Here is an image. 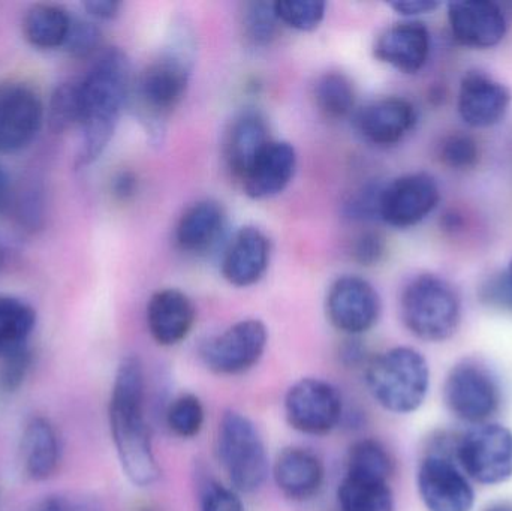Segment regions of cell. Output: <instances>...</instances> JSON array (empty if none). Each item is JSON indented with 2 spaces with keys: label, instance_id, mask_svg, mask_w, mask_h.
<instances>
[{
  "label": "cell",
  "instance_id": "d590c367",
  "mask_svg": "<svg viewBox=\"0 0 512 511\" xmlns=\"http://www.w3.org/2000/svg\"><path fill=\"white\" fill-rule=\"evenodd\" d=\"M478 296L489 308L512 312V258L504 269L493 273L481 284Z\"/></svg>",
  "mask_w": 512,
  "mask_h": 511
},
{
  "label": "cell",
  "instance_id": "83f0119b",
  "mask_svg": "<svg viewBox=\"0 0 512 511\" xmlns=\"http://www.w3.org/2000/svg\"><path fill=\"white\" fill-rule=\"evenodd\" d=\"M339 511H394L390 483L345 476L337 489Z\"/></svg>",
  "mask_w": 512,
  "mask_h": 511
},
{
  "label": "cell",
  "instance_id": "5bb4252c",
  "mask_svg": "<svg viewBox=\"0 0 512 511\" xmlns=\"http://www.w3.org/2000/svg\"><path fill=\"white\" fill-rule=\"evenodd\" d=\"M418 492L429 511H471L475 492L468 477L438 452L429 453L418 468Z\"/></svg>",
  "mask_w": 512,
  "mask_h": 511
},
{
  "label": "cell",
  "instance_id": "c3c4849f",
  "mask_svg": "<svg viewBox=\"0 0 512 511\" xmlns=\"http://www.w3.org/2000/svg\"><path fill=\"white\" fill-rule=\"evenodd\" d=\"M3 261H5V251H3L2 245H0V267H2Z\"/></svg>",
  "mask_w": 512,
  "mask_h": 511
},
{
  "label": "cell",
  "instance_id": "9c48e42d",
  "mask_svg": "<svg viewBox=\"0 0 512 511\" xmlns=\"http://www.w3.org/2000/svg\"><path fill=\"white\" fill-rule=\"evenodd\" d=\"M283 407L292 429L315 437L330 434L343 414L339 390L319 378H303L289 387Z\"/></svg>",
  "mask_w": 512,
  "mask_h": 511
},
{
  "label": "cell",
  "instance_id": "836d02e7",
  "mask_svg": "<svg viewBox=\"0 0 512 511\" xmlns=\"http://www.w3.org/2000/svg\"><path fill=\"white\" fill-rule=\"evenodd\" d=\"M274 11L280 23L300 32H312L324 20L325 3L319 0H279L274 2Z\"/></svg>",
  "mask_w": 512,
  "mask_h": 511
},
{
  "label": "cell",
  "instance_id": "7c38bea8",
  "mask_svg": "<svg viewBox=\"0 0 512 511\" xmlns=\"http://www.w3.org/2000/svg\"><path fill=\"white\" fill-rule=\"evenodd\" d=\"M41 96L29 84H0V153L26 149L38 137L44 123Z\"/></svg>",
  "mask_w": 512,
  "mask_h": 511
},
{
  "label": "cell",
  "instance_id": "8992f818",
  "mask_svg": "<svg viewBox=\"0 0 512 511\" xmlns=\"http://www.w3.org/2000/svg\"><path fill=\"white\" fill-rule=\"evenodd\" d=\"M219 462L234 491L252 494L268 477L270 462L258 428L245 414L227 411L216 440Z\"/></svg>",
  "mask_w": 512,
  "mask_h": 511
},
{
  "label": "cell",
  "instance_id": "f35d334b",
  "mask_svg": "<svg viewBox=\"0 0 512 511\" xmlns=\"http://www.w3.org/2000/svg\"><path fill=\"white\" fill-rule=\"evenodd\" d=\"M200 511H245L239 492L233 488L207 482L201 492Z\"/></svg>",
  "mask_w": 512,
  "mask_h": 511
},
{
  "label": "cell",
  "instance_id": "4fadbf2b",
  "mask_svg": "<svg viewBox=\"0 0 512 511\" xmlns=\"http://www.w3.org/2000/svg\"><path fill=\"white\" fill-rule=\"evenodd\" d=\"M328 320L349 336L363 335L381 317V297L372 284L360 276H342L327 294Z\"/></svg>",
  "mask_w": 512,
  "mask_h": 511
},
{
  "label": "cell",
  "instance_id": "30bf717a",
  "mask_svg": "<svg viewBox=\"0 0 512 511\" xmlns=\"http://www.w3.org/2000/svg\"><path fill=\"white\" fill-rule=\"evenodd\" d=\"M441 201L435 177L427 173H409L382 186L378 200V218L390 227L412 228L432 215Z\"/></svg>",
  "mask_w": 512,
  "mask_h": 511
},
{
  "label": "cell",
  "instance_id": "d6a6232c",
  "mask_svg": "<svg viewBox=\"0 0 512 511\" xmlns=\"http://www.w3.org/2000/svg\"><path fill=\"white\" fill-rule=\"evenodd\" d=\"M204 413L203 402L192 393H183L171 402L167 411V425L170 431L179 438L191 440L203 431Z\"/></svg>",
  "mask_w": 512,
  "mask_h": 511
},
{
  "label": "cell",
  "instance_id": "bcb514c9",
  "mask_svg": "<svg viewBox=\"0 0 512 511\" xmlns=\"http://www.w3.org/2000/svg\"><path fill=\"white\" fill-rule=\"evenodd\" d=\"M9 182L5 171L0 168V209L5 206L6 198H8Z\"/></svg>",
  "mask_w": 512,
  "mask_h": 511
},
{
  "label": "cell",
  "instance_id": "7402d4cb",
  "mask_svg": "<svg viewBox=\"0 0 512 511\" xmlns=\"http://www.w3.org/2000/svg\"><path fill=\"white\" fill-rule=\"evenodd\" d=\"M268 263L270 240L259 228L243 227L225 249L222 275L234 287H251L265 275Z\"/></svg>",
  "mask_w": 512,
  "mask_h": 511
},
{
  "label": "cell",
  "instance_id": "b9f144b4",
  "mask_svg": "<svg viewBox=\"0 0 512 511\" xmlns=\"http://www.w3.org/2000/svg\"><path fill=\"white\" fill-rule=\"evenodd\" d=\"M83 8L96 20H114L119 17L122 3L113 0H89L83 3Z\"/></svg>",
  "mask_w": 512,
  "mask_h": 511
},
{
  "label": "cell",
  "instance_id": "e575fe53",
  "mask_svg": "<svg viewBox=\"0 0 512 511\" xmlns=\"http://www.w3.org/2000/svg\"><path fill=\"white\" fill-rule=\"evenodd\" d=\"M439 158L451 170H472L480 164V144L471 135L454 132L442 140Z\"/></svg>",
  "mask_w": 512,
  "mask_h": 511
},
{
  "label": "cell",
  "instance_id": "8fae6325",
  "mask_svg": "<svg viewBox=\"0 0 512 511\" xmlns=\"http://www.w3.org/2000/svg\"><path fill=\"white\" fill-rule=\"evenodd\" d=\"M444 398L457 419L472 425H484L501 405L495 378L475 363H462L451 369L445 381Z\"/></svg>",
  "mask_w": 512,
  "mask_h": 511
},
{
  "label": "cell",
  "instance_id": "7a4b0ae2",
  "mask_svg": "<svg viewBox=\"0 0 512 511\" xmlns=\"http://www.w3.org/2000/svg\"><path fill=\"white\" fill-rule=\"evenodd\" d=\"M80 86L83 137L77 159L80 167H86L98 161L107 149L131 95V62L125 51L117 47L102 50Z\"/></svg>",
  "mask_w": 512,
  "mask_h": 511
},
{
  "label": "cell",
  "instance_id": "1f68e13d",
  "mask_svg": "<svg viewBox=\"0 0 512 511\" xmlns=\"http://www.w3.org/2000/svg\"><path fill=\"white\" fill-rule=\"evenodd\" d=\"M243 36L255 47H267L276 39L279 18L274 11V3H245L242 11Z\"/></svg>",
  "mask_w": 512,
  "mask_h": 511
},
{
  "label": "cell",
  "instance_id": "6da1fadb",
  "mask_svg": "<svg viewBox=\"0 0 512 511\" xmlns=\"http://www.w3.org/2000/svg\"><path fill=\"white\" fill-rule=\"evenodd\" d=\"M146 381L140 359L120 362L108 404L111 440L125 476L138 488L152 486L161 476L146 420Z\"/></svg>",
  "mask_w": 512,
  "mask_h": 511
},
{
  "label": "cell",
  "instance_id": "4dcf8cb0",
  "mask_svg": "<svg viewBox=\"0 0 512 511\" xmlns=\"http://www.w3.org/2000/svg\"><path fill=\"white\" fill-rule=\"evenodd\" d=\"M83 116L80 81H69L54 89L47 108L48 126L51 131L62 134L74 126H80Z\"/></svg>",
  "mask_w": 512,
  "mask_h": 511
},
{
  "label": "cell",
  "instance_id": "7bdbcfd3",
  "mask_svg": "<svg viewBox=\"0 0 512 511\" xmlns=\"http://www.w3.org/2000/svg\"><path fill=\"white\" fill-rule=\"evenodd\" d=\"M137 191V177L129 171H122L113 180V194L120 200H128Z\"/></svg>",
  "mask_w": 512,
  "mask_h": 511
},
{
  "label": "cell",
  "instance_id": "7dc6e473",
  "mask_svg": "<svg viewBox=\"0 0 512 511\" xmlns=\"http://www.w3.org/2000/svg\"><path fill=\"white\" fill-rule=\"evenodd\" d=\"M487 511H512L511 506H496L492 507V509H489Z\"/></svg>",
  "mask_w": 512,
  "mask_h": 511
},
{
  "label": "cell",
  "instance_id": "ac0fdd59",
  "mask_svg": "<svg viewBox=\"0 0 512 511\" xmlns=\"http://www.w3.org/2000/svg\"><path fill=\"white\" fill-rule=\"evenodd\" d=\"M417 123V110L408 99L387 96L370 102L357 116V126L372 144L390 147L400 143Z\"/></svg>",
  "mask_w": 512,
  "mask_h": 511
},
{
  "label": "cell",
  "instance_id": "603a6c76",
  "mask_svg": "<svg viewBox=\"0 0 512 511\" xmlns=\"http://www.w3.org/2000/svg\"><path fill=\"white\" fill-rule=\"evenodd\" d=\"M21 465L33 482H45L57 473L62 461L59 434L47 417L36 416L27 422L21 435Z\"/></svg>",
  "mask_w": 512,
  "mask_h": 511
},
{
  "label": "cell",
  "instance_id": "484cf974",
  "mask_svg": "<svg viewBox=\"0 0 512 511\" xmlns=\"http://www.w3.org/2000/svg\"><path fill=\"white\" fill-rule=\"evenodd\" d=\"M72 17L56 3H36L23 18V33L33 47L53 50L63 47L71 29Z\"/></svg>",
  "mask_w": 512,
  "mask_h": 511
},
{
  "label": "cell",
  "instance_id": "cb8c5ba5",
  "mask_svg": "<svg viewBox=\"0 0 512 511\" xmlns=\"http://www.w3.org/2000/svg\"><path fill=\"white\" fill-rule=\"evenodd\" d=\"M227 227L221 203L203 200L189 207L176 228L177 245L191 254H206L218 245Z\"/></svg>",
  "mask_w": 512,
  "mask_h": 511
},
{
  "label": "cell",
  "instance_id": "3957f363",
  "mask_svg": "<svg viewBox=\"0 0 512 511\" xmlns=\"http://www.w3.org/2000/svg\"><path fill=\"white\" fill-rule=\"evenodd\" d=\"M194 38L185 27L173 32L170 44L150 63L135 83V96L144 120L156 137L164 131L165 120L185 98L194 68Z\"/></svg>",
  "mask_w": 512,
  "mask_h": 511
},
{
  "label": "cell",
  "instance_id": "ee69618b",
  "mask_svg": "<svg viewBox=\"0 0 512 511\" xmlns=\"http://www.w3.org/2000/svg\"><path fill=\"white\" fill-rule=\"evenodd\" d=\"M24 511H69V497L51 495V497L42 498Z\"/></svg>",
  "mask_w": 512,
  "mask_h": 511
},
{
  "label": "cell",
  "instance_id": "277c9868",
  "mask_svg": "<svg viewBox=\"0 0 512 511\" xmlns=\"http://www.w3.org/2000/svg\"><path fill=\"white\" fill-rule=\"evenodd\" d=\"M366 383L370 395L384 410L411 414L424 404L429 393V365L414 348H391L367 365Z\"/></svg>",
  "mask_w": 512,
  "mask_h": 511
},
{
  "label": "cell",
  "instance_id": "52a82bcc",
  "mask_svg": "<svg viewBox=\"0 0 512 511\" xmlns=\"http://www.w3.org/2000/svg\"><path fill=\"white\" fill-rule=\"evenodd\" d=\"M456 458L468 479L499 485L512 477V432L501 425L475 426L456 446Z\"/></svg>",
  "mask_w": 512,
  "mask_h": 511
},
{
  "label": "cell",
  "instance_id": "9a60e30c",
  "mask_svg": "<svg viewBox=\"0 0 512 511\" xmlns=\"http://www.w3.org/2000/svg\"><path fill=\"white\" fill-rule=\"evenodd\" d=\"M447 14L451 33L463 47L489 50L501 44L507 35L505 12L490 0L451 2Z\"/></svg>",
  "mask_w": 512,
  "mask_h": 511
},
{
  "label": "cell",
  "instance_id": "4316f807",
  "mask_svg": "<svg viewBox=\"0 0 512 511\" xmlns=\"http://www.w3.org/2000/svg\"><path fill=\"white\" fill-rule=\"evenodd\" d=\"M36 327V311L14 296L0 294V360L29 347Z\"/></svg>",
  "mask_w": 512,
  "mask_h": 511
},
{
  "label": "cell",
  "instance_id": "f1b7e54d",
  "mask_svg": "<svg viewBox=\"0 0 512 511\" xmlns=\"http://www.w3.org/2000/svg\"><path fill=\"white\" fill-rule=\"evenodd\" d=\"M394 462L388 450L376 440L357 441L346 458V476L390 482Z\"/></svg>",
  "mask_w": 512,
  "mask_h": 511
},
{
  "label": "cell",
  "instance_id": "44dd1931",
  "mask_svg": "<svg viewBox=\"0 0 512 511\" xmlns=\"http://www.w3.org/2000/svg\"><path fill=\"white\" fill-rule=\"evenodd\" d=\"M297 153L286 141L271 140L242 177L243 189L254 200L280 194L294 177Z\"/></svg>",
  "mask_w": 512,
  "mask_h": 511
},
{
  "label": "cell",
  "instance_id": "d4e9b609",
  "mask_svg": "<svg viewBox=\"0 0 512 511\" xmlns=\"http://www.w3.org/2000/svg\"><path fill=\"white\" fill-rule=\"evenodd\" d=\"M264 117L255 111H246L234 119L225 143V158L234 176H245L261 150L270 143Z\"/></svg>",
  "mask_w": 512,
  "mask_h": 511
},
{
  "label": "cell",
  "instance_id": "ffe728a7",
  "mask_svg": "<svg viewBox=\"0 0 512 511\" xmlns=\"http://www.w3.org/2000/svg\"><path fill=\"white\" fill-rule=\"evenodd\" d=\"M273 479L283 497L304 503L321 491L325 479L324 464L310 450L288 447L274 461Z\"/></svg>",
  "mask_w": 512,
  "mask_h": 511
},
{
  "label": "cell",
  "instance_id": "ab89813d",
  "mask_svg": "<svg viewBox=\"0 0 512 511\" xmlns=\"http://www.w3.org/2000/svg\"><path fill=\"white\" fill-rule=\"evenodd\" d=\"M385 254V239L375 231L360 234L355 240L352 255L363 266L379 263Z\"/></svg>",
  "mask_w": 512,
  "mask_h": 511
},
{
  "label": "cell",
  "instance_id": "f6af8a7d",
  "mask_svg": "<svg viewBox=\"0 0 512 511\" xmlns=\"http://www.w3.org/2000/svg\"><path fill=\"white\" fill-rule=\"evenodd\" d=\"M69 511H104L101 504L96 503L92 498H71L69 497Z\"/></svg>",
  "mask_w": 512,
  "mask_h": 511
},
{
  "label": "cell",
  "instance_id": "e0dca14e",
  "mask_svg": "<svg viewBox=\"0 0 512 511\" xmlns=\"http://www.w3.org/2000/svg\"><path fill=\"white\" fill-rule=\"evenodd\" d=\"M432 36L426 24L406 20L388 27L375 44L376 59L403 74H417L426 66Z\"/></svg>",
  "mask_w": 512,
  "mask_h": 511
},
{
  "label": "cell",
  "instance_id": "74e56055",
  "mask_svg": "<svg viewBox=\"0 0 512 511\" xmlns=\"http://www.w3.org/2000/svg\"><path fill=\"white\" fill-rule=\"evenodd\" d=\"M101 44V30L95 23L81 18H72L71 29L63 47L74 57H87L95 53Z\"/></svg>",
  "mask_w": 512,
  "mask_h": 511
},
{
  "label": "cell",
  "instance_id": "2e32d148",
  "mask_svg": "<svg viewBox=\"0 0 512 511\" xmlns=\"http://www.w3.org/2000/svg\"><path fill=\"white\" fill-rule=\"evenodd\" d=\"M511 102V90L486 72L468 71L460 81L457 108L471 128H492L504 122Z\"/></svg>",
  "mask_w": 512,
  "mask_h": 511
},
{
  "label": "cell",
  "instance_id": "d6986e66",
  "mask_svg": "<svg viewBox=\"0 0 512 511\" xmlns=\"http://www.w3.org/2000/svg\"><path fill=\"white\" fill-rule=\"evenodd\" d=\"M197 320L192 300L176 288L158 291L147 305V327L156 344L174 347L188 338Z\"/></svg>",
  "mask_w": 512,
  "mask_h": 511
},
{
  "label": "cell",
  "instance_id": "f546056e",
  "mask_svg": "<svg viewBox=\"0 0 512 511\" xmlns=\"http://www.w3.org/2000/svg\"><path fill=\"white\" fill-rule=\"evenodd\" d=\"M315 101L328 119H345L355 107L354 84L342 72H327L316 81Z\"/></svg>",
  "mask_w": 512,
  "mask_h": 511
},
{
  "label": "cell",
  "instance_id": "60d3db41",
  "mask_svg": "<svg viewBox=\"0 0 512 511\" xmlns=\"http://www.w3.org/2000/svg\"><path fill=\"white\" fill-rule=\"evenodd\" d=\"M439 6H441V3L433 2V0H402V2L390 3V8H393L397 14L408 18L432 14Z\"/></svg>",
  "mask_w": 512,
  "mask_h": 511
},
{
  "label": "cell",
  "instance_id": "5b68a950",
  "mask_svg": "<svg viewBox=\"0 0 512 511\" xmlns=\"http://www.w3.org/2000/svg\"><path fill=\"white\" fill-rule=\"evenodd\" d=\"M400 317L415 338L444 342L459 329L462 302L450 281L433 273H421L403 288Z\"/></svg>",
  "mask_w": 512,
  "mask_h": 511
},
{
  "label": "cell",
  "instance_id": "8d00e7d4",
  "mask_svg": "<svg viewBox=\"0 0 512 511\" xmlns=\"http://www.w3.org/2000/svg\"><path fill=\"white\" fill-rule=\"evenodd\" d=\"M33 354L30 348L0 360V393L12 395L23 387L32 369Z\"/></svg>",
  "mask_w": 512,
  "mask_h": 511
},
{
  "label": "cell",
  "instance_id": "ba28073f",
  "mask_svg": "<svg viewBox=\"0 0 512 511\" xmlns=\"http://www.w3.org/2000/svg\"><path fill=\"white\" fill-rule=\"evenodd\" d=\"M267 342V327L262 321L243 320L204 341L200 357L213 374L234 377L246 374L258 365Z\"/></svg>",
  "mask_w": 512,
  "mask_h": 511
}]
</instances>
